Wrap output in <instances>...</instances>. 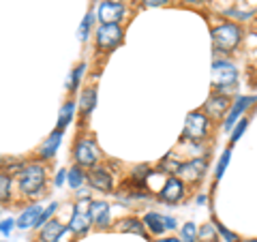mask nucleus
Masks as SVG:
<instances>
[{
  "mask_svg": "<svg viewBox=\"0 0 257 242\" xmlns=\"http://www.w3.org/2000/svg\"><path fill=\"white\" fill-rule=\"evenodd\" d=\"M210 37H212V45L219 52H231L242 41V28H240L238 24L225 22L221 26L210 30Z\"/></svg>",
  "mask_w": 257,
  "mask_h": 242,
  "instance_id": "nucleus-1",
  "label": "nucleus"
},
{
  "mask_svg": "<svg viewBox=\"0 0 257 242\" xmlns=\"http://www.w3.org/2000/svg\"><path fill=\"white\" fill-rule=\"evenodd\" d=\"M45 167L41 163H28L20 172V191L24 195H37L45 187Z\"/></svg>",
  "mask_w": 257,
  "mask_h": 242,
  "instance_id": "nucleus-2",
  "label": "nucleus"
},
{
  "mask_svg": "<svg viewBox=\"0 0 257 242\" xmlns=\"http://www.w3.org/2000/svg\"><path fill=\"white\" fill-rule=\"evenodd\" d=\"M122 39H124V30L120 28V24H101L96 28V47L103 54L114 52L122 43Z\"/></svg>",
  "mask_w": 257,
  "mask_h": 242,
  "instance_id": "nucleus-3",
  "label": "nucleus"
},
{
  "mask_svg": "<svg viewBox=\"0 0 257 242\" xmlns=\"http://www.w3.org/2000/svg\"><path fill=\"white\" fill-rule=\"evenodd\" d=\"M208 129H210V123H208V116L204 111H191L187 120H184L182 137L191 142H202L208 135Z\"/></svg>",
  "mask_w": 257,
  "mask_h": 242,
  "instance_id": "nucleus-4",
  "label": "nucleus"
},
{
  "mask_svg": "<svg viewBox=\"0 0 257 242\" xmlns=\"http://www.w3.org/2000/svg\"><path fill=\"white\" fill-rule=\"evenodd\" d=\"M236 79H238V69L231 62H227V60H216V62H212V84L216 86L214 90L219 92V94H223L225 88L234 86Z\"/></svg>",
  "mask_w": 257,
  "mask_h": 242,
  "instance_id": "nucleus-5",
  "label": "nucleus"
},
{
  "mask_svg": "<svg viewBox=\"0 0 257 242\" xmlns=\"http://www.w3.org/2000/svg\"><path fill=\"white\" fill-rule=\"evenodd\" d=\"M73 157H75V165H79V167H96V163H99V159H101V152L92 140L82 137L73 148Z\"/></svg>",
  "mask_w": 257,
  "mask_h": 242,
  "instance_id": "nucleus-6",
  "label": "nucleus"
},
{
  "mask_svg": "<svg viewBox=\"0 0 257 242\" xmlns=\"http://www.w3.org/2000/svg\"><path fill=\"white\" fill-rule=\"evenodd\" d=\"M206 169H208V159L206 157H197V159L187 161V163H180V167H178V172L176 174H178L180 180H184V182H197V180L204 178Z\"/></svg>",
  "mask_w": 257,
  "mask_h": 242,
  "instance_id": "nucleus-7",
  "label": "nucleus"
},
{
  "mask_svg": "<svg viewBox=\"0 0 257 242\" xmlns=\"http://www.w3.org/2000/svg\"><path fill=\"white\" fill-rule=\"evenodd\" d=\"M86 204H90L86 197L79 201V204L75 206V212L73 216H71V221H69V229L77 233V236H84V233L90 229V225H92V216H90V208H86Z\"/></svg>",
  "mask_w": 257,
  "mask_h": 242,
  "instance_id": "nucleus-8",
  "label": "nucleus"
},
{
  "mask_svg": "<svg viewBox=\"0 0 257 242\" xmlns=\"http://www.w3.org/2000/svg\"><path fill=\"white\" fill-rule=\"evenodd\" d=\"M229 105H234L231 103V99L227 94H219V92H214L210 99L206 101V105H204V114L208 118H221L223 114H229Z\"/></svg>",
  "mask_w": 257,
  "mask_h": 242,
  "instance_id": "nucleus-9",
  "label": "nucleus"
},
{
  "mask_svg": "<svg viewBox=\"0 0 257 242\" xmlns=\"http://www.w3.org/2000/svg\"><path fill=\"white\" fill-rule=\"evenodd\" d=\"M88 182H90L92 187L96 191H101V193H111L114 191V178H111V174L107 172V167H101V165L92 167L90 172H88Z\"/></svg>",
  "mask_w": 257,
  "mask_h": 242,
  "instance_id": "nucleus-10",
  "label": "nucleus"
},
{
  "mask_svg": "<svg viewBox=\"0 0 257 242\" xmlns=\"http://www.w3.org/2000/svg\"><path fill=\"white\" fill-rule=\"evenodd\" d=\"M124 15V5L118 0H103L99 5V20L101 24H118Z\"/></svg>",
  "mask_w": 257,
  "mask_h": 242,
  "instance_id": "nucleus-11",
  "label": "nucleus"
},
{
  "mask_svg": "<svg viewBox=\"0 0 257 242\" xmlns=\"http://www.w3.org/2000/svg\"><path fill=\"white\" fill-rule=\"evenodd\" d=\"M159 197L165 201V204H178V201L184 197V180L176 178V176H172V178H167L163 189H161Z\"/></svg>",
  "mask_w": 257,
  "mask_h": 242,
  "instance_id": "nucleus-12",
  "label": "nucleus"
},
{
  "mask_svg": "<svg viewBox=\"0 0 257 242\" xmlns=\"http://www.w3.org/2000/svg\"><path fill=\"white\" fill-rule=\"evenodd\" d=\"M255 101H257L255 96H238V99L234 101V105H231V109H229L227 118H225V131L231 133V129L236 127L238 118L242 116V111H244L248 105H251V103H255Z\"/></svg>",
  "mask_w": 257,
  "mask_h": 242,
  "instance_id": "nucleus-13",
  "label": "nucleus"
},
{
  "mask_svg": "<svg viewBox=\"0 0 257 242\" xmlns=\"http://www.w3.org/2000/svg\"><path fill=\"white\" fill-rule=\"evenodd\" d=\"M88 208H90V216H92V223L96 225L99 229H107L109 227V206L105 204V201H90L88 204Z\"/></svg>",
  "mask_w": 257,
  "mask_h": 242,
  "instance_id": "nucleus-14",
  "label": "nucleus"
},
{
  "mask_svg": "<svg viewBox=\"0 0 257 242\" xmlns=\"http://www.w3.org/2000/svg\"><path fill=\"white\" fill-rule=\"evenodd\" d=\"M67 225H62L60 221H56V219H52V221H47L43 227H41V233H39V240L41 242H60V238H62V233H67Z\"/></svg>",
  "mask_w": 257,
  "mask_h": 242,
  "instance_id": "nucleus-15",
  "label": "nucleus"
},
{
  "mask_svg": "<svg viewBox=\"0 0 257 242\" xmlns=\"http://www.w3.org/2000/svg\"><path fill=\"white\" fill-rule=\"evenodd\" d=\"M62 133L64 131H58V129H54V131L50 133V137L43 142V146L39 148V155H41L43 161H50L56 157V150L60 148V142H62Z\"/></svg>",
  "mask_w": 257,
  "mask_h": 242,
  "instance_id": "nucleus-16",
  "label": "nucleus"
},
{
  "mask_svg": "<svg viewBox=\"0 0 257 242\" xmlns=\"http://www.w3.org/2000/svg\"><path fill=\"white\" fill-rule=\"evenodd\" d=\"M41 212H43V208H39V206H28L26 210H24V212L18 216V227H22V229L37 227V223H39V216H41Z\"/></svg>",
  "mask_w": 257,
  "mask_h": 242,
  "instance_id": "nucleus-17",
  "label": "nucleus"
},
{
  "mask_svg": "<svg viewBox=\"0 0 257 242\" xmlns=\"http://www.w3.org/2000/svg\"><path fill=\"white\" fill-rule=\"evenodd\" d=\"M114 227H116V231H131V233H138V236H146V225H144V221L135 219V216L120 219Z\"/></svg>",
  "mask_w": 257,
  "mask_h": 242,
  "instance_id": "nucleus-18",
  "label": "nucleus"
},
{
  "mask_svg": "<svg viewBox=\"0 0 257 242\" xmlns=\"http://www.w3.org/2000/svg\"><path fill=\"white\" fill-rule=\"evenodd\" d=\"M144 225H146V229L150 233H155V236H161L167 227H165V214H159V212H148L144 216Z\"/></svg>",
  "mask_w": 257,
  "mask_h": 242,
  "instance_id": "nucleus-19",
  "label": "nucleus"
},
{
  "mask_svg": "<svg viewBox=\"0 0 257 242\" xmlns=\"http://www.w3.org/2000/svg\"><path fill=\"white\" fill-rule=\"evenodd\" d=\"M94 105H96V88H86V90L79 94V111H82L84 116H90Z\"/></svg>",
  "mask_w": 257,
  "mask_h": 242,
  "instance_id": "nucleus-20",
  "label": "nucleus"
},
{
  "mask_svg": "<svg viewBox=\"0 0 257 242\" xmlns=\"http://www.w3.org/2000/svg\"><path fill=\"white\" fill-rule=\"evenodd\" d=\"M73 114H75V103L73 101H67L62 105V109H60V116H58V131H64L69 125H71V120H73Z\"/></svg>",
  "mask_w": 257,
  "mask_h": 242,
  "instance_id": "nucleus-21",
  "label": "nucleus"
},
{
  "mask_svg": "<svg viewBox=\"0 0 257 242\" xmlns=\"http://www.w3.org/2000/svg\"><path fill=\"white\" fill-rule=\"evenodd\" d=\"M197 242H219V229H216V225L214 223L202 225L197 233Z\"/></svg>",
  "mask_w": 257,
  "mask_h": 242,
  "instance_id": "nucleus-22",
  "label": "nucleus"
},
{
  "mask_svg": "<svg viewBox=\"0 0 257 242\" xmlns=\"http://www.w3.org/2000/svg\"><path fill=\"white\" fill-rule=\"evenodd\" d=\"M86 178H88V176L82 172V167H79V165H75V167L69 169V187L73 189V191H77L79 187H82Z\"/></svg>",
  "mask_w": 257,
  "mask_h": 242,
  "instance_id": "nucleus-23",
  "label": "nucleus"
},
{
  "mask_svg": "<svg viewBox=\"0 0 257 242\" xmlns=\"http://www.w3.org/2000/svg\"><path fill=\"white\" fill-rule=\"evenodd\" d=\"M92 24H94V13H92V11H88V13H86V18L82 20V24H79V28H77V37H79V41H86V39L90 37V28H92Z\"/></svg>",
  "mask_w": 257,
  "mask_h": 242,
  "instance_id": "nucleus-24",
  "label": "nucleus"
},
{
  "mask_svg": "<svg viewBox=\"0 0 257 242\" xmlns=\"http://www.w3.org/2000/svg\"><path fill=\"white\" fill-rule=\"evenodd\" d=\"M229 157H231V146H227L223 150V155L219 159V163H216V169H214V180H221L225 169H227V163H229Z\"/></svg>",
  "mask_w": 257,
  "mask_h": 242,
  "instance_id": "nucleus-25",
  "label": "nucleus"
},
{
  "mask_svg": "<svg viewBox=\"0 0 257 242\" xmlns=\"http://www.w3.org/2000/svg\"><path fill=\"white\" fill-rule=\"evenodd\" d=\"M84 71H86V64H77V67L73 69V73H71V79H69V94H75L77 92V86H79V79H82L84 75Z\"/></svg>",
  "mask_w": 257,
  "mask_h": 242,
  "instance_id": "nucleus-26",
  "label": "nucleus"
},
{
  "mask_svg": "<svg viewBox=\"0 0 257 242\" xmlns=\"http://www.w3.org/2000/svg\"><path fill=\"white\" fill-rule=\"evenodd\" d=\"M197 225L195 223H184L182 229H180V240L182 242H197Z\"/></svg>",
  "mask_w": 257,
  "mask_h": 242,
  "instance_id": "nucleus-27",
  "label": "nucleus"
},
{
  "mask_svg": "<svg viewBox=\"0 0 257 242\" xmlns=\"http://www.w3.org/2000/svg\"><path fill=\"white\" fill-rule=\"evenodd\" d=\"M9 197H11V178L9 174H3L0 176V199H3V204H7Z\"/></svg>",
  "mask_w": 257,
  "mask_h": 242,
  "instance_id": "nucleus-28",
  "label": "nucleus"
},
{
  "mask_svg": "<svg viewBox=\"0 0 257 242\" xmlns=\"http://www.w3.org/2000/svg\"><path fill=\"white\" fill-rule=\"evenodd\" d=\"M246 127H248V118H240L238 123H236V127L231 129V144H236L240 137H242V133H244Z\"/></svg>",
  "mask_w": 257,
  "mask_h": 242,
  "instance_id": "nucleus-29",
  "label": "nucleus"
},
{
  "mask_svg": "<svg viewBox=\"0 0 257 242\" xmlns=\"http://www.w3.org/2000/svg\"><path fill=\"white\" fill-rule=\"evenodd\" d=\"M56 208H58V204H50L45 208V210L41 212V216H39V223H37V227H43V225L47 223V221H52V214L56 212Z\"/></svg>",
  "mask_w": 257,
  "mask_h": 242,
  "instance_id": "nucleus-30",
  "label": "nucleus"
},
{
  "mask_svg": "<svg viewBox=\"0 0 257 242\" xmlns=\"http://www.w3.org/2000/svg\"><path fill=\"white\" fill-rule=\"evenodd\" d=\"M214 225H216V229H219V233H221V236H223L225 240H227V242H240V238L236 236L234 231H229L227 227H225V225H221L219 221H214Z\"/></svg>",
  "mask_w": 257,
  "mask_h": 242,
  "instance_id": "nucleus-31",
  "label": "nucleus"
},
{
  "mask_svg": "<svg viewBox=\"0 0 257 242\" xmlns=\"http://www.w3.org/2000/svg\"><path fill=\"white\" fill-rule=\"evenodd\" d=\"M13 225H18V221H13V219H3V227H0V231H3V238L11 236Z\"/></svg>",
  "mask_w": 257,
  "mask_h": 242,
  "instance_id": "nucleus-32",
  "label": "nucleus"
},
{
  "mask_svg": "<svg viewBox=\"0 0 257 242\" xmlns=\"http://www.w3.org/2000/svg\"><path fill=\"white\" fill-rule=\"evenodd\" d=\"M64 180H69V172H64V169H60V172L56 174V178H54L56 187H62V182H64Z\"/></svg>",
  "mask_w": 257,
  "mask_h": 242,
  "instance_id": "nucleus-33",
  "label": "nucleus"
},
{
  "mask_svg": "<svg viewBox=\"0 0 257 242\" xmlns=\"http://www.w3.org/2000/svg\"><path fill=\"white\" fill-rule=\"evenodd\" d=\"M140 3L146 7H163V5H170V0H140Z\"/></svg>",
  "mask_w": 257,
  "mask_h": 242,
  "instance_id": "nucleus-34",
  "label": "nucleus"
},
{
  "mask_svg": "<svg viewBox=\"0 0 257 242\" xmlns=\"http://www.w3.org/2000/svg\"><path fill=\"white\" fill-rule=\"evenodd\" d=\"M165 227L167 229H176V227H178V225H176V219H172V216L165 214Z\"/></svg>",
  "mask_w": 257,
  "mask_h": 242,
  "instance_id": "nucleus-35",
  "label": "nucleus"
},
{
  "mask_svg": "<svg viewBox=\"0 0 257 242\" xmlns=\"http://www.w3.org/2000/svg\"><path fill=\"white\" fill-rule=\"evenodd\" d=\"M155 242H182L180 238H159V240H155Z\"/></svg>",
  "mask_w": 257,
  "mask_h": 242,
  "instance_id": "nucleus-36",
  "label": "nucleus"
},
{
  "mask_svg": "<svg viewBox=\"0 0 257 242\" xmlns=\"http://www.w3.org/2000/svg\"><path fill=\"white\" fill-rule=\"evenodd\" d=\"M197 204H206V195H197Z\"/></svg>",
  "mask_w": 257,
  "mask_h": 242,
  "instance_id": "nucleus-37",
  "label": "nucleus"
},
{
  "mask_svg": "<svg viewBox=\"0 0 257 242\" xmlns=\"http://www.w3.org/2000/svg\"><path fill=\"white\" fill-rule=\"evenodd\" d=\"M184 3H191V5H199V3H204V0H184Z\"/></svg>",
  "mask_w": 257,
  "mask_h": 242,
  "instance_id": "nucleus-38",
  "label": "nucleus"
},
{
  "mask_svg": "<svg viewBox=\"0 0 257 242\" xmlns=\"http://www.w3.org/2000/svg\"><path fill=\"white\" fill-rule=\"evenodd\" d=\"M240 242H257V238H253V240H240Z\"/></svg>",
  "mask_w": 257,
  "mask_h": 242,
  "instance_id": "nucleus-39",
  "label": "nucleus"
}]
</instances>
